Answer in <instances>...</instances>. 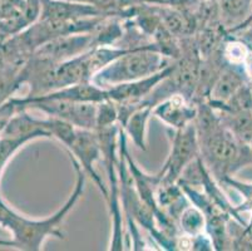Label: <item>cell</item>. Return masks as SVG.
<instances>
[{"instance_id": "6da1fadb", "label": "cell", "mask_w": 252, "mask_h": 251, "mask_svg": "<svg viewBox=\"0 0 252 251\" xmlns=\"http://www.w3.org/2000/svg\"><path fill=\"white\" fill-rule=\"evenodd\" d=\"M171 66L166 55L159 52L156 44L138 45L128 49L125 54L102 68L92 83L100 88H109L121 83L133 82L161 72Z\"/></svg>"}, {"instance_id": "7a4b0ae2", "label": "cell", "mask_w": 252, "mask_h": 251, "mask_svg": "<svg viewBox=\"0 0 252 251\" xmlns=\"http://www.w3.org/2000/svg\"><path fill=\"white\" fill-rule=\"evenodd\" d=\"M193 122L172 133L171 153L164 167L158 174L161 185L177 183L186 167L200 156L198 133Z\"/></svg>"}, {"instance_id": "3957f363", "label": "cell", "mask_w": 252, "mask_h": 251, "mask_svg": "<svg viewBox=\"0 0 252 251\" xmlns=\"http://www.w3.org/2000/svg\"><path fill=\"white\" fill-rule=\"evenodd\" d=\"M33 102L52 118L63 119L82 130L95 131L97 128L98 103L74 102L44 97H36Z\"/></svg>"}, {"instance_id": "277c9868", "label": "cell", "mask_w": 252, "mask_h": 251, "mask_svg": "<svg viewBox=\"0 0 252 251\" xmlns=\"http://www.w3.org/2000/svg\"><path fill=\"white\" fill-rule=\"evenodd\" d=\"M65 147L68 148V153L81 166V169L93 179L104 199L108 201V191L94 169V163L102 158V149L97 131L77 128L74 136L70 138Z\"/></svg>"}, {"instance_id": "5b68a950", "label": "cell", "mask_w": 252, "mask_h": 251, "mask_svg": "<svg viewBox=\"0 0 252 251\" xmlns=\"http://www.w3.org/2000/svg\"><path fill=\"white\" fill-rule=\"evenodd\" d=\"M197 109L191 101L181 94H173L153 107L152 113L168 124L169 127L180 130L193 122L197 117Z\"/></svg>"}, {"instance_id": "8992f818", "label": "cell", "mask_w": 252, "mask_h": 251, "mask_svg": "<svg viewBox=\"0 0 252 251\" xmlns=\"http://www.w3.org/2000/svg\"><path fill=\"white\" fill-rule=\"evenodd\" d=\"M222 28L227 33L240 32L252 14V0H219Z\"/></svg>"}, {"instance_id": "52a82bcc", "label": "cell", "mask_w": 252, "mask_h": 251, "mask_svg": "<svg viewBox=\"0 0 252 251\" xmlns=\"http://www.w3.org/2000/svg\"><path fill=\"white\" fill-rule=\"evenodd\" d=\"M153 108L150 106H142L136 108L130 113L123 127L133 140L138 148L146 151V131H147V122L152 114Z\"/></svg>"}, {"instance_id": "ba28073f", "label": "cell", "mask_w": 252, "mask_h": 251, "mask_svg": "<svg viewBox=\"0 0 252 251\" xmlns=\"http://www.w3.org/2000/svg\"><path fill=\"white\" fill-rule=\"evenodd\" d=\"M205 214L197 206H186L180 216V225L187 236L193 238L205 229Z\"/></svg>"}, {"instance_id": "9c48e42d", "label": "cell", "mask_w": 252, "mask_h": 251, "mask_svg": "<svg viewBox=\"0 0 252 251\" xmlns=\"http://www.w3.org/2000/svg\"><path fill=\"white\" fill-rule=\"evenodd\" d=\"M68 1L87 4L103 13H116L136 3V0H68Z\"/></svg>"}, {"instance_id": "30bf717a", "label": "cell", "mask_w": 252, "mask_h": 251, "mask_svg": "<svg viewBox=\"0 0 252 251\" xmlns=\"http://www.w3.org/2000/svg\"><path fill=\"white\" fill-rule=\"evenodd\" d=\"M251 23H252V14H251V17H250L249 22H247V23H246V25H245V27H244V28H242V29H245V28H247V27H249V25H250V24H251ZM242 29H241V31H242Z\"/></svg>"}]
</instances>
